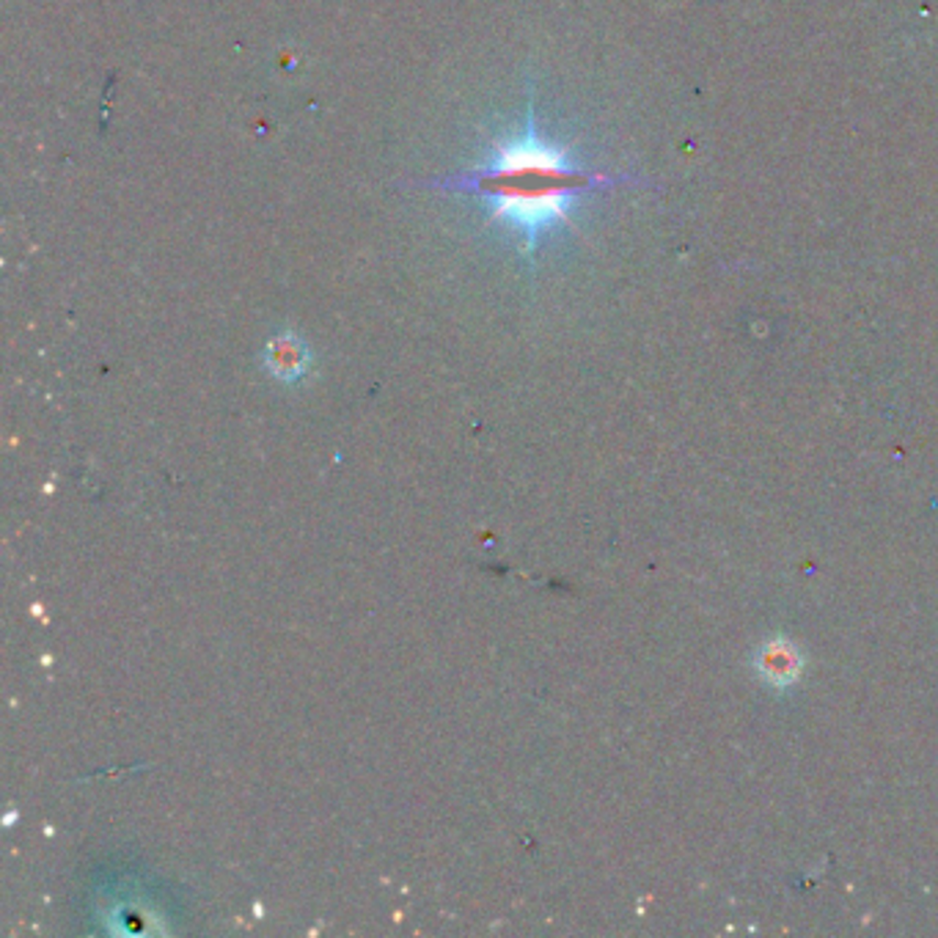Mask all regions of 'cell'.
<instances>
[{
    "label": "cell",
    "instance_id": "cell-1",
    "mask_svg": "<svg viewBox=\"0 0 938 938\" xmlns=\"http://www.w3.org/2000/svg\"><path fill=\"white\" fill-rule=\"evenodd\" d=\"M606 185V177L575 166L567 150L537 133L531 122L493 141L479 166L430 183L446 194L476 196L487 218L507 229L523 254L573 216L578 196Z\"/></svg>",
    "mask_w": 938,
    "mask_h": 938
},
{
    "label": "cell",
    "instance_id": "cell-2",
    "mask_svg": "<svg viewBox=\"0 0 938 938\" xmlns=\"http://www.w3.org/2000/svg\"><path fill=\"white\" fill-rule=\"evenodd\" d=\"M267 364L284 380H295L306 372V347L293 336L273 339L267 347Z\"/></svg>",
    "mask_w": 938,
    "mask_h": 938
}]
</instances>
